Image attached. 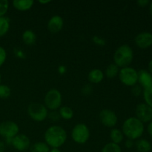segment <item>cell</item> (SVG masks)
<instances>
[{"mask_svg":"<svg viewBox=\"0 0 152 152\" xmlns=\"http://www.w3.org/2000/svg\"><path fill=\"white\" fill-rule=\"evenodd\" d=\"M138 83L143 89L152 87V75L147 70L138 71Z\"/></svg>","mask_w":152,"mask_h":152,"instance_id":"14","label":"cell"},{"mask_svg":"<svg viewBox=\"0 0 152 152\" xmlns=\"http://www.w3.org/2000/svg\"><path fill=\"white\" fill-rule=\"evenodd\" d=\"M120 68L114 63H111L107 66L105 71V75L108 79H114L118 76Z\"/></svg>","mask_w":152,"mask_h":152,"instance_id":"20","label":"cell"},{"mask_svg":"<svg viewBox=\"0 0 152 152\" xmlns=\"http://www.w3.org/2000/svg\"><path fill=\"white\" fill-rule=\"evenodd\" d=\"M11 145L16 150L19 151H26L30 149L31 143V140L26 134H18L16 137L12 140Z\"/></svg>","mask_w":152,"mask_h":152,"instance_id":"11","label":"cell"},{"mask_svg":"<svg viewBox=\"0 0 152 152\" xmlns=\"http://www.w3.org/2000/svg\"><path fill=\"white\" fill-rule=\"evenodd\" d=\"M64 26V20L59 15L51 16L48 22V29L52 34H57L62 31Z\"/></svg>","mask_w":152,"mask_h":152,"instance_id":"13","label":"cell"},{"mask_svg":"<svg viewBox=\"0 0 152 152\" xmlns=\"http://www.w3.org/2000/svg\"><path fill=\"white\" fill-rule=\"evenodd\" d=\"M23 52L22 51V50H16V56H18V57H22V58H23Z\"/></svg>","mask_w":152,"mask_h":152,"instance_id":"39","label":"cell"},{"mask_svg":"<svg viewBox=\"0 0 152 152\" xmlns=\"http://www.w3.org/2000/svg\"><path fill=\"white\" fill-rule=\"evenodd\" d=\"M147 71L150 73V74L152 75V59L148 62V70Z\"/></svg>","mask_w":152,"mask_h":152,"instance_id":"38","label":"cell"},{"mask_svg":"<svg viewBox=\"0 0 152 152\" xmlns=\"http://www.w3.org/2000/svg\"><path fill=\"white\" fill-rule=\"evenodd\" d=\"M92 41H93V42L94 43V44H96V45L101 46V47L106 45V42H105V40L104 39L101 38V37H98V36L96 35L94 36V37H92Z\"/></svg>","mask_w":152,"mask_h":152,"instance_id":"31","label":"cell"},{"mask_svg":"<svg viewBox=\"0 0 152 152\" xmlns=\"http://www.w3.org/2000/svg\"><path fill=\"white\" fill-rule=\"evenodd\" d=\"M124 137V134L120 129H117V128H113L111 129L110 132V139H111V142L120 145L123 141Z\"/></svg>","mask_w":152,"mask_h":152,"instance_id":"18","label":"cell"},{"mask_svg":"<svg viewBox=\"0 0 152 152\" xmlns=\"http://www.w3.org/2000/svg\"><path fill=\"white\" fill-rule=\"evenodd\" d=\"M9 9V1L7 0H0V17L4 16Z\"/></svg>","mask_w":152,"mask_h":152,"instance_id":"27","label":"cell"},{"mask_svg":"<svg viewBox=\"0 0 152 152\" xmlns=\"http://www.w3.org/2000/svg\"><path fill=\"white\" fill-rule=\"evenodd\" d=\"M134 140H130V139H127L126 140V142H125V146H126V148H129V149H131V148H133L134 146Z\"/></svg>","mask_w":152,"mask_h":152,"instance_id":"33","label":"cell"},{"mask_svg":"<svg viewBox=\"0 0 152 152\" xmlns=\"http://www.w3.org/2000/svg\"><path fill=\"white\" fill-rule=\"evenodd\" d=\"M135 115L142 123H150L152 121V108L145 102L138 104L135 109Z\"/></svg>","mask_w":152,"mask_h":152,"instance_id":"10","label":"cell"},{"mask_svg":"<svg viewBox=\"0 0 152 152\" xmlns=\"http://www.w3.org/2000/svg\"><path fill=\"white\" fill-rule=\"evenodd\" d=\"M147 132H148V134L150 135V137H152V121L148 123V126H147Z\"/></svg>","mask_w":152,"mask_h":152,"instance_id":"36","label":"cell"},{"mask_svg":"<svg viewBox=\"0 0 152 152\" xmlns=\"http://www.w3.org/2000/svg\"><path fill=\"white\" fill-rule=\"evenodd\" d=\"M134 146L139 152H149L151 150V144L148 140L140 139L137 140L134 143Z\"/></svg>","mask_w":152,"mask_h":152,"instance_id":"17","label":"cell"},{"mask_svg":"<svg viewBox=\"0 0 152 152\" xmlns=\"http://www.w3.org/2000/svg\"><path fill=\"white\" fill-rule=\"evenodd\" d=\"M33 0H14L12 2L13 7L19 11H26L30 10L34 5Z\"/></svg>","mask_w":152,"mask_h":152,"instance_id":"16","label":"cell"},{"mask_svg":"<svg viewBox=\"0 0 152 152\" xmlns=\"http://www.w3.org/2000/svg\"><path fill=\"white\" fill-rule=\"evenodd\" d=\"M1 75L0 74V84H1Z\"/></svg>","mask_w":152,"mask_h":152,"instance_id":"43","label":"cell"},{"mask_svg":"<svg viewBox=\"0 0 152 152\" xmlns=\"http://www.w3.org/2000/svg\"><path fill=\"white\" fill-rule=\"evenodd\" d=\"M68 134L62 126H51L45 131L44 134L45 142L51 148H59L65 143Z\"/></svg>","mask_w":152,"mask_h":152,"instance_id":"1","label":"cell"},{"mask_svg":"<svg viewBox=\"0 0 152 152\" xmlns=\"http://www.w3.org/2000/svg\"><path fill=\"white\" fill-rule=\"evenodd\" d=\"M49 152H62L59 150V148H50Z\"/></svg>","mask_w":152,"mask_h":152,"instance_id":"41","label":"cell"},{"mask_svg":"<svg viewBox=\"0 0 152 152\" xmlns=\"http://www.w3.org/2000/svg\"><path fill=\"white\" fill-rule=\"evenodd\" d=\"M48 118L52 122L59 121L61 120V117L59 115V113L58 111H48Z\"/></svg>","mask_w":152,"mask_h":152,"instance_id":"28","label":"cell"},{"mask_svg":"<svg viewBox=\"0 0 152 152\" xmlns=\"http://www.w3.org/2000/svg\"><path fill=\"white\" fill-rule=\"evenodd\" d=\"M11 94V89L9 86L4 84H0V98L7 99Z\"/></svg>","mask_w":152,"mask_h":152,"instance_id":"26","label":"cell"},{"mask_svg":"<svg viewBox=\"0 0 152 152\" xmlns=\"http://www.w3.org/2000/svg\"><path fill=\"white\" fill-rule=\"evenodd\" d=\"M105 74L103 71L98 68H94L90 71L88 74V80L91 83L93 84H99L103 80Z\"/></svg>","mask_w":152,"mask_h":152,"instance_id":"15","label":"cell"},{"mask_svg":"<svg viewBox=\"0 0 152 152\" xmlns=\"http://www.w3.org/2000/svg\"><path fill=\"white\" fill-rule=\"evenodd\" d=\"M71 138L74 142L80 145L86 144L90 138V131L85 123L75 125L71 130Z\"/></svg>","mask_w":152,"mask_h":152,"instance_id":"7","label":"cell"},{"mask_svg":"<svg viewBox=\"0 0 152 152\" xmlns=\"http://www.w3.org/2000/svg\"><path fill=\"white\" fill-rule=\"evenodd\" d=\"M6 145L4 141L0 140V152H4L5 151Z\"/></svg>","mask_w":152,"mask_h":152,"instance_id":"37","label":"cell"},{"mask_svg":"<svg viewBox=\"0 0 152 152\" xmlns=\"http://www.w3.org/2000/svg\"><path fill=\"white\" fill-rule=\"evenodd\" d=\"M28 116L34 121L41 123L48 118V110L44 104L39 102H32L30 104L27 109Z\"/></svg>","mask_w":152,"mask_h":152,"instance_id":"5","label":"cell"},{"mask_svg":"<svg viewBox=\"0 0 152 152\" xmlns=\"http://www.w3.org/2000/svg\"><path fill=\"white\" fill-rule=\"evenodd\" d=\"M10 19L7 16L0 17V37H4L10 29Z\"/></svg>","mask_w":152,"mask_h":152,"instance_id":"23","label":"cell"},{"mask_svg":"<svg viewBox=\"0 0 152 152\" xmlns=\"http://www.w3.org/2000/svg\"><path fill=\"white\" fill-rule=\"evenodd\" d=\"M58 72L60 74H64L66 72V68H65V65H59V68H58Z\"/></svg>","mask_w":152,"mask_h":152,"instance_id":"35","label":"cell"},{"mask_svg":"<svg viewBox=\"0 0 152 152\" xmlns=\"http://www.w3.org/2000/svg\"><path fill=\"white\" fill-rule=\"evenodd\" d=\"M101 152H122V149L120 145L111 142L106 143L102 147Z\"/></svg>","mask_w":152,"mask_h":152,"instance_id":"24","label":"cell"},{"mask_svg":"<svg viewBox=\"0 0 152 152\" xmlns=\"http://www.w3.org/2000/svg\"><path fill=\"white\" fill-rule=\"evenodd\" d=\"M50 150V148L45 142H37L30 147L31 152H49Z\"/></svg>","mask_w":152,"mask_h":152,"instance_id":"22","label":"cell"},{"mask_svg":"<svg viewBox=\"0 0 152 152\" xmlns=\"http://www.w3.org/2000/svg\"><path fill=\"white\" fill-rule=\"evenodd\" d=\"M93 91V88H92V86L90 84L85 85L81 89V92L84 96H88Z\"/></svg>","mask_w":152,"mask_h":152,"instance_id":"32","label":"cell"},{"mask_svg":"<svg viewBox=\"0 0 152 152\" xmlns=\"http://www.w3.org/2000/svg\"><path fill=\"white\" fill-rule=\"evenodd\" d=\"M62 94L58 89H50L44 97V105L48 110L57 111L62 106Z\"/></svg>","mask_w":152,"mask_h":152,"instance_id":"4","label":"cell"},{"mask_svg":"<svg viewBox=\"0 0 152 152\" xmlns=\"http://www.w3.org/2000/svg\"><path fill=\"white\" fill-rule=\"evenodd\" d=\"M121 131L127 139L137 140L142 136L145 131L144 123L135 117L126 119L122 126Z\"/></svg>","mask_w":152,"mask_h":152,"instance_id":"2","label":"cell"},{"mask_svg":"<svg viewBox=\"0 0 152 152\" xmlns=\"http://www.w3.org/2000/svg\"><path fill=\"white\" fill-rule=\"evenodd\" d=\"M58 111H59L61 119H63V120H71V119L74 117V111L72 110V108L67 106V105L61 106Z\"/></svg>","mask_w":152,"mask_h":152,"instance_id":"21","label":"cell"},{"mask_svg":"<svg viewBox=\"0 0 152 152\" xmlns=\"http://www.w3.org/2000/svg\"><path fill=\"white\" fill-rule=\"evenodd\" d=\"M137 4L140 7H146V6L149 5L150 1H148V0H138V1H137Z\"/></svg>","mask_w":152,"mask_h":152,"instance_id":"34","label":"cell"},{"mask_svg":"<svg viewBox=\"0 0 152 152\" xmlns=\"http://www.w3.org/2000/svg\"><path fill=\"white\" fill-rule=\"evenodd\" d=\"M142 96L145 103L152 108V87L143 89Z\"/></svg>","mask_w":152,"mask_h":152,"instance_id":"25","label":"cell"},{"mask_svg":"<svg viewBox=\"0 0 152 152\" xmlns=\"http://www.w3.org/2000/svg\"><path fill=\"white\" fill-rule=\"evenodd\" d=\"M149 13H150V15H151V17H152V1H151V2H150V4H149Z\"/></svg>","mask_w":152,"mask_h":152,"instance_id":"42","label":"cell"},{"mask_svg":"<svg viewBox=\"0 0 152 152\" xmlns=\"http://www.w3.org/2000/svg\"><path fill=\"white\" fill-rule=\"evenodd\" d=\"M135 45L140 49H147L152 46V34L147 31L138 34L134 38Z\"/></svg>","mask_w":152,"mask_h":152,"instance_id":"12","label":"cell"},{"mask_svg":"<svg viewBox=\"0 0 152 152\" xmlns=\"http://www.w3.org/2000/svg\"><path fill=\"white\" fill-rule=\"evenodd\" d=\"M6 59H7V52H6V50L2 46H0V68L4 65Z\"/></svg>","mask_w":152,"mask_h":152,"instance_id":"30","label":"cell"},{"mask_svg":"<svg viewBox=\"0 0 152 152\" xmlns=\"http://www.w3.org/2000/svg\"><path fill=\"white\" fill-rule=\"evenodd\" d=\"M99 121L107 128H114L118 123V117L114 111L108 108L101 110L99 114Z\"/></svg>","mask_w":152,"mask_h":152,"instance_id":"9","label":"cell"},{"mask_svg":"<svg viewBox=\"0 0 152 152\" xmlns=\"http://www.w3.org/2000/svg\"><path fill=\"white\" fill-rule=\"evenodd\" d=\"M118 77L120 82L128 87H133L138 83V71L132 67L120 68Z\"/></svg>","mask_w":152,"mask_h":152,"instance_id":"6","label":"cell"},{"mask_svg":"<svg viewBox=\"0 0 152 152\" xmlns=\"http://www.w3.org/2000/svg\"><path fill=\"white\" fill-rule=\"evenodd\" d=\"M142 91H143V88L140 85L137 84L134 86L133 87H132V94L137 97L140 96L142 94Z\"/></svg>","mask_w":152,"mask_h":152,"instance_id":"29","label":"cell"},{"mask_svg":"<svg viewBox=\"0 0 152 152\" xmlns=\"http://www.w3.org/2000/svg\"><path fill=\"white\" fill-rule=\"evenodd\" d=\"M19 132V127L16 123L10 120L0 123V136L4 139H11Z\"/></svg>","mask_w":152,"mask_h":152,"instance_id":"8","label":"cell"},{"mask_svg":"<svg viewBox=\"0 0 152 152\" xmlns=\"http://www.w3.org/2000/svg\"><path fill=\"white\" fill-rule=\"evenodd\" d=\"M22 41L25 45H33L36 42L37 36H36V34L32 30H26L22 34Z\"/></svg>","mask_w":152,"mask_h":152,"instance_id":"19","label":"cell"},{"mask_svg":"<svg viewBox=\"0 0 152 152\" xmlns=\"http://www.w3.org/2000/svg\"><path fill=\"white\" fill-rule=\"evenodd\" d=\"M38 1L39 4H48V3L51 2V1H50V0H39V1Z\"/></svg>","mask_w":152,"mask_h":152,"instance_id":"40","label":"cell"},{"mask_svg":"<svg viewBox=\"0 0 152 152\" xmlns=\"http://www.w3.org/2000/svg\"><path fill=\"white\" fill-rule=\"evenodd\" d=\"M133 59V49L129 45H122L114 53V63L120 68L129 66Z\"/></svg>","mask_w":152,"mask_h":152,"instance_id":"3","label":"cell"}]
</instances>
